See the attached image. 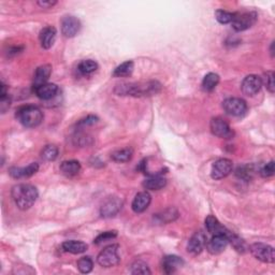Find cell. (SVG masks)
<instances>
[{"instance_id":"cell-1","label":"cell","mask_w":275,"mask_h":275,"mask_svg":"<svg viewBox=\"0 0 275 275\" xmlns=\"http://www.w3.org/2000/svg\"><path fill=\"white\" fill-rule=\"evenodd\" d=\"M161 85L156 81L141 82V83H127L118 85L115 92L119 96L132 97H149L156 95L160 92Z\"/></svg>"},{"instance_id":"cell-2","label":"cell","mask_w":275,"mask_h":275,"mask_svg":"<svg viewBox=\"0 0 275 275\" xmlns=\"http://www.w3.org/2000/svg\"><path fill=\"white\" fill-rule=\"evenodd\" d=\"M13 201L16 207L22 211L31 209L38 199V190L31 184H19L12 188Z\"/></svg>"},{"instance_id":"cell-3","label":"cell","mask_w":275,"mask_h":275,"mask_svg":"<svg viewBox=\"0 0 275 275\" xmlns=\"http://www.w3.org/2000/svg\"><path fill=\"white\" fill-rule=\"evenodd\" d=\"M16 118L23 126L34 128L39 126L43 121V113L34 105H24L16 111Z\"/></svg>"},{"instance_id":"cell-4","label":"cell","mask_w":275,"mask_h":275,"mask_svg":"<svg viewBox=\"0 0 275 275\" xmlns=\"http://www.w3.org/2000/svg\"><path fill=\"white\" fill-rule=\"evenodd\" d=\"M121 261L119 255V245L112 244L102 249L97 257V262L102 268H112L118 266Z\"/></svg>"},{"instance_id":"cell-5","label":"cell","mask_w":275,"mask_h":275,"mask_svg":"<svg viewBox=\"0 0 275 275\" xmlns=\"http://www.w3.org/2000/svg\"><path fill=\"white\" fill-rule=\"evenodd\" d=\"M249 251L256 259L265 263H273L275 260L274 248L265 243H254L250 245Z\"/></svg>"},{"instance_id":"cell-6","label":"cell","mask_w":275,"mask_h":275,"mask_svg":"<svg viewBox=\"0 0 275 275\" xmlns=\"http://www.w3.org/2000/svg\"><path fill=\"white\" fill-rule=\"evenodd\" d=\"M223 108L227 114L241 118L247 111V104L241 98H228L223 102Z\"/></svg>"},{"instance_id":"cell-7","label":"cell","mask_w":275,"mask_h":275,"mask_svg":"<svg viewBox=\"0 0 275 275\" xmlns=\"http://www.w3.org/2000/svg\"><path fill=\"white\" fill-rule=\"evenodd\" d=\"M211 131L214 136L221 139H231L235 136V132L231 129L229 124L221 118H214L211 121Z\"/></svg>"},{"instance_id":"cell-8","label":"cell","mask_w":275,"mask_h":275,"mask_svg":"<svg viewBox=\"0 0 275 275\" xmlns=\"http://www.w3.org/2000/svg\"><path fill=\"white\" fill-rule=\"evenodd\" d=\"M233 163L230 159L227 158H220V159L216 160L213 166L212 170H211V177L214 180H221L228 177L232 172Z\"/></svg>"},{"instance_id":"cell-9","label":"cell","mask_w":275,"mask_h":275,"mask_svg":"<svg viewBox=\"0 0 275 275\" xmlns=\"http://www.w3.org/2000/svg\"><path fill=\"white\" fill-rule=\"evenodd\" d=\"M257 21V14L255 12H246L242 14L236 13L231 25L236 31H244L253 26Z\"/></svg>"},{"instance_id":"cell-10","label":"cell","mask_w":275,"mask_h":275,"mask_svg":"<svg viewBox=\"0 0 275 275\" xmlns=\"http://www.w3.org/2000/svg\"><path fill=\"white\" fill-rule=\"evenodd\" d=\"M262 86V80L260 77L256 74H249L242 82V92L244 95L248 97H253L257 95L261 90Z\"/></svg>"},{"instance_id":"cell-11","label":"cell","mask_w":275,"mask_h":275,"mask_svg":"<svg viewBox=\"0 0 275 275\" xmlns=\"http://www.w3.org/2000/svg\"><path fill=\"white\" fill-rule=\"evenodd\" d=\"M122 207V201L119 197H110L103 202L100 209V214L104 218H111L119 214Z\"/></svg>"},{"instance_id":"cell-12","label":"cell","mask_w":275,"mask_h":275,"mask_svg":"<svg viewBox=\"0 0 275 275\" xmlns=\"http://www.w3.org/2000/svg\"><path fill=\"white\" fill-rule=\"evenodd\" d=\"M61 32L66 38L77 36L81 29V22L74 16H65L61 23Z\"/></svg>"},{"instance_id":"cell-13","label":"cell","mask_w":275,"mask_h":275,"mask_svg":"<svg viewBox=\"0 0 275 275\" xmlns=\"http://www.w3.org/2000/svg\"><path fill=\"white\" fill-rule=\"evenodd\" d=\"M206 244H207L206 233L202 231H197L189 239L188 245H187V250H188V253L192 255H198L201 253L203 247L206 246Z\"/></svg>"},{"instance_id":"cell-14","label":"cell","mask_w":275,"mask_h":275,"mask_svg":"<svg viewBox=\"0 0 275 275\" xmlns=\"http://www.w3.org/2000/svg\"><path fill=\"white\" fill-rule=\"evenodd\" d=\"M229 244V240L225 235H216L206 244L207 249L210 254L218 255L226 249L227 245Z\"/></svg>"},{"instance_id":"cell-15","label":"cell","mask_w":275,"mask_h":275,"mask_svg":"<svg viewBox=\"0 0 275 275\" xmlns=\"http://www.w3.org/2000/svg\"><path fill=\"white\" fill-rule=\"evenodd\" d=\"M152 201V197L148 191H141L134 197L131 208L134 213H143L144 211L148 210Z\"/></svg>"},{"instance_id":"cell-16","label":"cell","mask_w":275,"mask_h":275,"mask_svg":"<svg viewBox=\"0 0 275 275\" xmlns=\"http://www.w3.org/2000/svg\"><path fill=\"white\" fill-rule=\"evenodd\" d=\"M39 170V165L37 162H32L25 168L12 167L9 170V173L13 179H22V178H31L33 174H36Z\"/></svg>"},{"instance_id":"cell-17","label":"cell","mask_w":275,"mask_h":275,"mask_svg":"<svg viewBox=\"0 0 275 275\" xmlns=\"http://www.w3.org/2000/svg\"><path fill=\"white\" fill-rule=\"evenodd\" d=\"M58 91H60L58 86L53 83H46L37 87V89H33L34 93L42 100H51L57 96Z\"/></svg>"},{"instance_id":"cell-18","label":"cell","mask_w":275,"mask_h":275,"mask_svg":"<svg viewBox=\"0 0 275 275\" xmlns=\"http://www.w3.org/2000/svg\"><path fill=\"white\" fill-rule=\"evenodd\" d=\"M56 33H57V31H56L55 27H53V26L44 27L40 32L41 46H42V48L45 50L51 49L53 44H54V42H55Z\"/></svg>"},{"instance_id":"cell-19","label":"cell","mask_w":275,"mask_h":275,"mask_svg":"<svg viewBox=\"0 0 275 275\" xmlns=\"http://www.w3.org/2000/svg\"><path fill=\"white\" fill-rule=\"evenodd\" d=\"M52 73V66L51 65H43L40 66L36 72H34L33 77V89L48 83V80L51 77Z\"/></svg>"},{"instance_id":"cell-20","label":"cell","mask_w":275,"mask_h":275,"mask_svg":"<svg viewBox=\"0 0 275 275\" xmlns=\"http://www.w3.org/2000/svg\"><path fill=\"white\" fill-rule=\"evenodd\" d=\"M183 266H184V260L181 258V257L175 255L166 256L162 260V269L167 274L175 272L179 268Z\"/></svg>"},{"instance_id":"cell-21","label":"cell","mask_w":275,"mask_h":275,"mask_svg":"<svg viewBox=\"0 0 275 275\" xmlns=\"http://www.w3.org/2000/svg\"><path fill=\"white\" fill-rule=\"evenodd\" d=\"M206 227L209 233H211L212 236L216 235H225L227 236V233L229 232V230L227 229L226 227L221 225L218 219L214 217L213 215H209L206 218Z\"/></svg>"},{"instance_id":"cell-22","label":"cell","mask_w":275,"mask_h":275,"mask_svg":"<svg viewBox=\"0 0 275 275\" xmlns=\"http://www.w3.org/2000/svg\"><path fill=\"white\" fill-rule=\"evenodd\" d=\"M81 171V163L78 160H66L61 165V172L67 178H73Z\"/></svg>"},{"instance_id":"cell-23","label":"cell","mask_w":275,"mask_h":275,"mask_svg":"<svg viewBox=\"0 0 275 275\" xmlns=\"http://www.w3.org/2000/svg\"><path fill=\"white\" fill-rule=\"evenodd\" d=\"M167 185V180L162 175L150 177L143 182V187L148 190H160Z\"/></svg>"},{"instance_id":"cell-24","label":"cell","mask_w":275,"mask_h":275,"mask_svg":"<svg viewBox=\"0 0 275 275\" xmlns=\"http://www.w3.org/2000/svg\"><path fill=\"white\" fill-rule=\"evenodd\" d=\"M179 217V212L174 208H169L161 213L155 215V219L158 224H169Z\"/></svg>"},{"instance_id":"cell-25","label":"cell","mask_w":275,"mask_h":275,"mask_svg":"<svg viewBox=\"0 0 275 275\" xmlns=\"http://www.w3.org/2000/svg\"><path fill=\"white\" fill-rule=\"evenodd\" d=\"M87 244L81 241H66L62 243V249L70 254H82L87 250Z\"/></svg>"},{"instance_id":"cell-26","label":"cell","mask_w":275,"mask_h":275,"mask_svg":"<svg viewBox=\"0 0 275 275\" xmlns=\"http://www.w3.org/2000/svg\"><path fill=\"white\" fill-rule=\"evenodd\" d=\"M134 69V63L131 61H127L125 62H122V65H120L119 67H116L113 75L116 78H125V77H129V75L132 73Z\"/></svg>"},{"instance_id":"cell-27","label":"cell","mask_w":275,"mask_h":275,"mask_svg":"<svg viewBox=\"0 0 275 275\" xmlns=\"http://www.w3.org/2000/svg\"><path fill=\"white\" fill-rule=\"evenodd\" d=\"M219 83V75L216 73H208L202 81V89L206 92H212Z\"/></svg>"},{"instance_id":"cell-28","label":"cell","mask_w":275,"mask_h":275,"mask_svg":"<svg viewBox=\"0 0 275 275\" xmlns=\"http://www.w3.org/2000/svg\"><path fill=\"white\" fill-rule=\"evenodd\" d=\"M132 156H133V150L130 148H126L114 152L111 157H112V159L116 162H128L129 160H131Z\"/></svg>"},{"instance_id":"cell-29","label":"cell","mask_w":275,"mask_h":275,"mask_svg":"<svg viewBox=\"0 0 275 275\" xmlns=\"http://www.w3.org/2000/svg\"><path fill=\"white\" fill-rule=\"evenodd\" d=\"M98 69V63L96 61H93L92 60H87V61H83L79 63L78 70L81 74L83 75H89L92 74L96 71Z\"/></svg>"},{"instance_id":"cell-30","label":"cell","mask_w":275,"mask_h":275,"mask_svg":"<svg viewBox=\"0 0 275 275\" xmlns=\"http://www.w3.org/2000/svg\"><path fill=\"white\" fill-rule=\"evenodd\" d=\"M227 238L229 240V243L232 244V246L235 247L239 253H244V251L246 250V244H245V242L241 238H239L237 235H235V233L229 231L227 233Z\"/></svg>"},{"instance_id":"cell-31","label":"cell","mask_w":275,"mask_h":275,"mask_svg":"<svg viewBox=\"0 0 275 275\" xmlns=\"http://www.w3.org/2000/svg\"><path fill=\"white\" fill-rule=\"evenodd\" d=\"M58 156V149L55 145H46L41 152V157L45 161H54Z\"/></svg>"},{"instance_id":"cell-32","label":"cell","mask_w":275,"mask_h":275,"mask_svg":"<svg viewBox=\"0 0 275 275\" xmlns=\"http://www.w3.org/2000/svg\"><path fill=\"white\" fill-rule=\"evenodd\" d=\"M254 173H255V169H254V166H251V165L239 167L236 171L237 177L243 181H249L251 178H253Z\"/></svg>"},{"instance_id":"cell-33","label":"cell","mask_w":275,"mask_h":275,"mask_svg":"<svg viewBox=\"0 0 275 275\" xmlns=\"http://www.w3.org/2000/svg\"><path fill=\"white\" fill-rule=\"evenodd\" d=\"M93 268V261L91 257H82L78 261V269L81 273L87 274L92 272Z\"/></svg>"},{"instance_id":"cell-34","label":"cell","mask_w":275,"mask_h":275,"mask_svg":"<svg viewBox=\"0 0 275 275\" xmlns=\"http://www.w3.org/2000/svg\"><path fill=\"white\" fill-rule=\"evenodd\" d=\"M131 274H151V270L149 269V266L146 265L144 261L141 260H137L134 261L131 265V269H130Z\"/></svg>"},{"instance_id":"cell-35","label":"cell","mask_w":275,"mask_h":275,"mask_svg":"<svg viewBox=\"0 0 275 275\" xmlns=\"http://www.w3.org/2000/svg\"><path fill=\"white\" fill-rule=\"evenodd\" d=\"M236 13H231L228 12V11L225 10H217L215 12V17L220 24H229V23H232L233 19H235Z\"/></svg>"},{"instance_id":"cell-36","label":"cell","mask_w":275,"mask_h":275,"mask_svg":"<svg viewBox=\"0 0 275 275\" xmlns=\"http://www.w3.org/2000/svg\"><path fill=\"white\" fill-rule=\"evenodd\" d=\"M265 83L267 90L271 93H274L275 86H274V72L273 71H268L265 75H263V82Z\"/></svg>"},{"instance_id":"cell-37","label":"cell","mask_w":275,"mask_h":275,"mask_svg":"<svg viewBox=\"0 0 275 275\" xmlns=\"http://www.w3.org/2000/svg\"><path fill=\"white\" fill-rule=\"evenodd\" d=\"M116 237H118V232H116V231H105V232L101 233V235H99L95 239V241H93V243H95V244H101L103 242L110 241V240H112V239H114Z\"/></svg>"},{"instance_id":"cell-38","label":"cell","mask_w":275,"mask_h":275,"mask_svg":"<svg viewBox=\"0 0 275 275\" xmlns=\"http://www.w3.org/2000/svg\"><path fill=\"white\" fill-rule=\"evenodd\" d=\"M261 177L263 178H270L273 177L274 174V161L271 160L270 162H268L266 166H263L260 170Z\"/></svg>"},{"instance_id":"cell-39","label":"cell","mask_w":275,"mask_h":275,"mask_svg":"<svg viewBox=\"0 0 275 275\" xmlns=\"http://www.w3.org/2000/svg\"><path fill=\"white\" fill-rule=\"evenodd\" d=\"M97 121H98L97 116L89 115V116H87V118H85V119H83V120H81V121L79 122L78 126H79L80 128H85L86 126L93 125V124H95V122H97Z\"/></svg>"},{"instance_id":"cell-40","label":"cell","mask_w":275,"mask_h":275,"mask_svg":"<svg viewBox=\"0 0 275 275\" xmlns=\"http://www.w3.org/2000/svg\"><path fill=\"white\" fill-rule=\"evenodd\" d=\"M11 105V98L9 97V95H4V96H0V110H1L2 113H5Z\"/></svg>"},{"instance_id":"cell-41","label":"cell","mask_w":275,"mask_h":275,"mask_svg":"<svg viewBox=\"0 0 275 275\" xmlns=\"http://www.w3.org/2000/svg\"><path fill=\"white\" fill-rule=\"evenodd\" d=\"M38 4L40 5L41 8L49 9V8H52L53 5H55V4H56V1H39Z\"/></svg>"}]
</instances>
